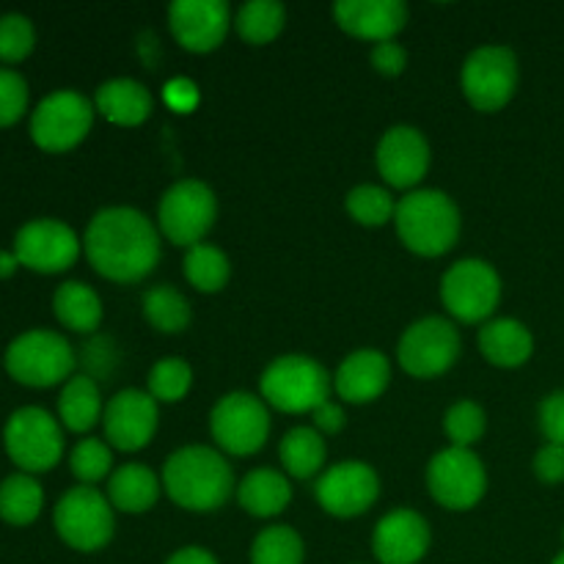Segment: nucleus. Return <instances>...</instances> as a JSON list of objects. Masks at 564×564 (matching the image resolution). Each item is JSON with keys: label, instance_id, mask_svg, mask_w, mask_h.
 I'll list each match as a JSON object with an SVG mask.
<instances>
[{"label": "nucleus", "instance_id": "obj_1", "mask_svg": "<svg viewBox=\"0 0 564 564\" xmlns=\"http://www.w3.org/2000/svg\"><path fill=\"white\" fill-rule=\"evenodd\" d=\"M83 246L91 268L116 284L143 281L160 262L158 229L132 207L99 209L88 224Z\"/></svg>", "mask_w": 564, "mask_h": 564}, {"label": "nucleus", "instance_id": "obj_2", "mask_svg": "<svg viewBox=\"0 0 564 564\" xmlns=\"http://www.w3.org/2000/svg\"><path fill=\"white\" fill-rule=\"evenodd\" d=\"M163 488L174 505L191 512H213L229 501L235 474L209 446H182L165 460Z\"/></svg>", "mask_w": 564, "mask_h": 564}, {"label": "nucleus", "instance_id": "obj_3", "mask_svg": "<svg viewBox=\"0 0 564 564\" xmlns=\"http://www.w3.org/2000/svg\"><path fill=\"white\" fill-rule=\"evenodd\" d=\"M397 235L419 257H444L460 237V209L441 191H413L397 204Z\"/></svg>", "mask_w": 564, "mask_h": 564}, {"label": "nucleus", "instance_id": "obj_4", "mask_svg": "<svg viewBox=\"0 0 564 564\" xmlns=\"http://www.w3.org/2000/svg\"><path fill=\"white\" fill-rule=\"evenodd\" d=\"M6 372L31 389H50L64 383L75 372V350L61 334L47 328H33L17 336L6 350Z\"/></svg>", "mask_w": 564, "mask_h": 564}, {"label": "nucleus", "instance_id": "obj_5", "mask_svg": "<svg viewBox=\"0 0 564 564\" xmlns=\"http://www.w3.org/2000/svg\"><path fill=\"white\" fill-rule=\"evenodd\" d=\"M259 389L268 405L284 413H314L330 397L323 364L308 356H281L262 372Z\"/></svg>", "mask_w": 564, "mask_h": 564}, {"label": "nucleus", "instance_id": "obj_6", "mask_svg": "<svg viewBox=\"0 0 564 564\" xmlns=\"http://www.w3.org/2000/svg\"><path fill=\"white\" fill-rule=\"evenodd\" d=\"M113 505L91 485L66 490L55 505V532L69 549L94 554L113 540Z\"/></svg>", "mask_w": 564, "mask_h": 564}, {"label": "nucleus", "instance_id": "obj_7", "mask_svg": "<svg viewBox=\"0 0 564 564\" xmlns=\"http://www.w3.org/2000/svg\"><path fill=\"white\" fill-rule=\"evenodd\" d=\"M6 455L25 474H42L58 466L64 455V433L42 408H20L3 430Z\"/></svg>", "mask_w": 564, "mask_h": 564}, {"label": "nucleus", "instance_id": "obj_8", "mask_svg": "<svg viewBox=\"0 0 564 564\" xmlns=\"http://www.w3.org/2000/svg\"><path fill=\"white\" fill-rule=\"evenodd\" d=\"M215 218H218V198H215L213 187L198 180L176 182L160 198V231L174 246H202Z\"/></svg>", "mask_w": 564, "mask_h": 564}, {"label": "nucleus", "instance_id": "obj_9", "mask_svg": "<svg viewBox=\"0 0 564 564\" xmlns=\"http://www.w3.org/2000/svg\"><path fill=\"white\" fill-rule=\"evenodd\" d=\"M441 301L460 323H482L501 301V279L494 264L482 259H463L452 264L441 281Z\"/></svg>", "mask_w": 564, "mask_h": 564}, {"label": "nucleus", "instance_id": "obj_10", "mask_svg": "<svg viewBox=\"0 0 564 564\" xmlns=\"http://www.w3.org/2000/svg\"><path fill=\"white\" fill-rule=\"evenodd\" d=\"M463 94L482 113H496L505 108L518 88V58L505 44L474 50L463 64Z\"/></svg>", "mask_w": 564, "mask_h": 564}, {"label": "nucleus", "instance_id": "obj_11", "mask_svg": "<svg viewBox=\"0 0 564 564\" xmlns=\"http://www.w3.org/2000/svg\"><path fill=\"white\" fill-rule=\"evenodd\" d=\"M397 358L411 378H441L460 358V334L449 319L424 317L402 334Z\"/></svg>", "mask_w": 564, "mask_h": 564}, {"label": "nucleus", "instance_id": "obj_12", "mask_svg": "<svg viewBox=\"0 0 564 564\" xmlns=\"http://www.w3.org/2000/svg\"><path fill=\"white\" fill-rule=\"evenodd\" d=\"M94 124V105L83 94L53 91L36 105L31 116V138L44 152H69L83 138L88 135Z\"/></svg>", "mask_w": 564, "mask_h": 564}, {"label": "nucleus", "instance_id": "obj_13", "mask_svg": "<svg viewBox=\"0 0 564 564\" xmlns=\"http://www.w3.org/2000/svg\"><path fill=\"white\" fill-rule=\"evenodd\" d=\"M209 433L215 444L237 457H248L264 446L270 435V413L259 397L231 391L209 413Z\"/></svg>", "mask_w": 564, "mask_h": 564}, {"label": "nucleus", "instance_id": "obj_14", "mask_svg": "<svg viewBox=\"0 0 564 564\" xmlns=\"http://www.w3.org/2000/svg\"><path fill=\"white\" fill-rule=\"evenodd\" d=\"M427 488L446 510H471L488 490V474L471 449L449 446L438 452L427 466Z\"/></svg>", "mask_w": 564, "mask_h": 564}, {"label": "nucleus", "instance_id": "obj_15", "mask_svg": "<svg viewBox=\"0 0 564 564\" xmlns=\"http://www.w3.org/2000/svg\"><path fill=\"white\" fill-rule=\"evenodd\" d=\"M14 253L22 268L36 273H64L80 257V240L75 231L55 218L28 220L14 237Z\"/></svg>", "mask_w": 564, "mask_h": 564}, {"label": "nucleus", "instance_id": "obj_16", "mask_svg": "<svg viewBox=\"0 0 564 564\" xmlns=\"http://www.w3.org/2000/svg\"><path fill=\"white\" fill-rule=\"evenodd\" d=\"M319 507L334 518L364 516L380 496V479L372 466L345 460L330 466L314 485Z\"/></svg>", "mask_w": 564, "mask_h": 564}, {"label": "nucleus", "instance_id": "obj_17", "mask_svg": "<svg viewBox=\"0 0 564 564\" xmlns=\"http://www.w3.org/2000/svg\"><path fill=\"white\" fill-rule=\"evenodd\" d=\"M158 400L149 391L124 389L108 402L102 413L105 438L119 452H138L158 433Z\"/></svg>", "mask_w": 564, "mask_h": 564}, {"label": "nucleus", "instance_id": "obj_18", "mask_svg": "<svg viewBox=\"0 0 564 564\" xmlns=\"http://www.w3.org/2000/svg\"><path fill=\"white\" fill-rule=\"evenodd\" d=\"M169 25L187 53H213L229 33V6L224 0H176L169 6Z\"/></svg>", "mask_w": 564, "mask_h": 564}, {"label": "nucleus", "instance_id": "obj_19", "mask_svg": "<svg viewBox=\"0 0 564 564\" xmlns=\"http://www.w3.org/2000/svg\"><path fill=\"white\" fill-rule=\"evenodd\" d=\"M430 143L416 127H391L378 143V171L397 191H411L427 176Z\"/></svg>", "mask_w": 564, "mask_h": 564}, {"label": "nucleus", "instance_id": "obj_20", "mask_svg": "<svg viewBox=\"0 0 564 564\" xmlns=\"http://www.w3.org/2000/svg\"><path fill=\"white\" fill-rule=\"evenodd\" d=\"M430 527L419 512L394 510L375 527L372 551L380 564H419L430 551Z\"/></svg>", "mask_w": 564, "mask_h": 564}, {"label": "nucleus", "instance_id": "obj_21", "mask_svg": "<svg viewBox=\"0 0 564 564\" xmlns=\"http://www.w3.org/2000/svg\"><path fill=\"white\" fill-rule=\"evenodd\" d=\"M339 28L364 42H391L405 28L408 9L402 0H339L334 6Z\"/></svg>", "mask_w": 564, "mask_h": 564}, {"label": "nucleus", "instance_id": "obj_22", "mask_svg": "<svg viewBox=\"0 0 564 564\" xmlns=\"http://www.w3.org/2000/svg\"><path fill=\"white\" fill-rule=\"evenodd\" d=\"M391 380V364L380 350H356L336 369L334 386L336 394L352 405L375 402L383 397Z\"/></svg>", "mask_w": 564, "mask_h": 564}, {"label": "nucleus", "instance_id": "obj_23", "mask_svg": "<svg viewBox=\"0 0 564 564\" xmlns=\"http://www.w3.org/2000/svg\"><path fill=\"white\" fill-rule=\"evenodd\" d=\"M94 108L119 127H138L152 116V94L132 77H116L102 83L94 97Z\"/></svg>", "mask_w": 564, "mask_h": 564}, {"label": "nucleus", "instance_id": "obj_24", "mask_svg": "<svg viewBox=\"0 0 564 564\" xmlns=\"http://www.w3.org/2000/svg\"><path fill=\"white\" fill-rule=\"evenodd\" d=\"M479 350L494 367L516 369L534 352V336L523 323L512 317L494 319L479 330Z\"/></svg>", "mask_w": 564, "mask_h": 564}, {"label": "nucleus", "instance_id": "obj_25", "mask_svg": "<svg viewBox=\"0 0 564 564\" xmlns=\"http://www.w3.org/2000/svg\"><path fill=\"white\" fill-rule=\"evenodd\" d=\"M160 479L152 468L141 466V463H127L119 471L110 474L108 482V501L113 510L130 512V516H141V512L152 510L160 499Z\"/></svg>", "mask_w": 564, "mask_h": 564}, {"label": "nucleus", "instance_id": "obj_26", "mask_svg": "<svg viewBox=\"0 0 564 564\" xmlns=\"http://www.w3.org/2000/svg\"><path fill=\"white\" fill-rule=\"evenodd\" d=\"M237 501L253 518H273L290 507L292 485L273 468H257L237 488Z\"/></svg>", "mask_w": 564, "mask_h": 564}, {"label": "nucleus", "instance_id": "obj_27", "mask_svg": "<svg viewBox=\"0 0 564 564\" xmlns=\"http://www.w3.org/2000/svg\"><path fill=\"white\" fill-rule=\"evenodd\" d=\"M53 312L58 323L75 334H94L102 323V301L83 281H66L55 290Z\"/></svg>", "mask_w": 564, "mask_h": 564}, {"label": "nucleus", "instance_id": "obj_28", "mask_svg": "<svg viewBox=\"0 0 564 564\" xmlns=\"http://www.w3.org/2000/svg\"><path fill=\"white\" fill-rule=\"evenodd\" d=\"M102 397H99V386L91 375H75L66 380L58 397V416L66 430L88 433L102 419Z\"/></svg>", "mask_w": 564, "mask_h": 564}, {"label": "nucleus", "instance_id": "obj_29", "mask_svg": "<svg viewBox=\"0 0 564 564\" xmlns=\"http://www.w3.org/2000/svg\"><path fill=\"white\" fill-rule=\"evenodd\" d=\"M281 463L292 479H312L325 466V438L314 427H295L279 446Z\"/></svg>", "mask_w": 564, "mask_h": 564}, {"label": "nucleus", "instance_id": "obj_30", "mask_svg": "<svg viewBox=\"0 0 564 564\" xmlns=\"http://www.w3.org/2000/svg\"><path fill=\"white\" fill-rule=\"evenodd\" d=\"M44 507V490L31 474H14L0 482V518L11 527H28Z\"/></svg>", "mask_w": 564, "mask_h": 564}, {"label": "nucleus", "instance_id": "obj_31", "mask_svg": "<svg viewBox=\"0 0 564 564\" xmlns=\"http://www.w3.org/2000/svg\"><path fill=\"white\" fill-rule=\"evenodd\" d=\"M143 317L160 334H182L191 325L193 312L187 297L174 286H154L143 295Z\"/></svg>", "mask_w": 564, "mask_h": 564}, {"label": "nucleus", "instance_id": "obj_32", "mask_svg": "<svg viewBox=\"0 0 564 564\" xmlns=\"http://www.w3.org/2000/svg\"><path fill=\"white\" fill-rule=\"evenodd\" d=\"M286 25V9L275 0H251L235 17V28L242 42L270 44Z\"/></svg>", "mask_w": 564, "mask_h": 564}, {"label": "nucleus", "instance_id": "obj_33", "mask_svg": "<svg viewBox=\"0 0 564 564\" xmlns=\"http://www.w3.org/2000/svg\"><path fill=\"white\" fill-rule=\"evenodd\" d=\"M231 275V264L226 259V253L220 248L207 246H193L187 248L185 257V279L191 281V286H196L198 292H220L226 286Z\"/></svg>", "mask_w": 564, "mask_h": 564}, {"label": "nucleus", "instance_id": "obj_34", "mask_svg": "<svg viewBox=\"0 0 564 564\" xmlns=\"http://www.w3.org/2000/svg\"><path fill=\"white\" fill-rule=\"evenodd\" d=\"M306 545L292 527H270L251 545V564H303Z\"/></svg>", "mask_w": 564, "mask_h": 564}, {"label": "nucleus", "instance_id": "obj_35", "mask_svg": "<svg viewBox=\"0 0 564 564\" xmlns=\"http://www.w3.org/2000/svg\"><path fill=\"white\" fill-rule=\"evenodd\" d=\"M345 207L352 220H358L361 226H372V229L389 224L397 213V204L391 198V193L378 185L352 187L345 198Z\"/></svg>", "mask_w": 564, "mask_h": 564}, {"label": "nucleus", "instance_id": "obj_36", "mask_svg": "<svg viewBox=\"0 0 564 564\" xmlns=\"http://www.w3.org/2000/svg\"><path fill=\"white\" fill-rule=\"evenodd\" d=\"M193 386L191 364L182 358H163L149 372V394L158 402H180L185 400Z\"/></svg>", "mask_w": 564, "mask_h": 564}, {"label": "nucleus", "instance_id": "obj_37", "mask_svg": "<svg viewBox=\"0 0 564 564\" xmlns=\"http://www.w3.org/2000/svg\"><path fill=\"white\" fill-rule=\"evenodd\" d=\"M485 427H488L485 411L471 400L455 402L444 416L446 435H449L452 446H460V449H471L485 435Z\"/></svg>", "mask_w": 564, "mask_h": 564}, {"label": "nucleus", "instance_id": "obj_38", "mask_svg": "<svg viewBox=\"0 0 564 564\" xmlns=\"http://www.w3.org/2000/svg\"><path fill=\"white\" fill-rule=\"evenodd\" d=\"M113 466V455H110V446L99 438H86L72 449L69 455V468L83 485H97L102 482L110 474Z\"/></svg>", "mask_w": 564, "mask_h": 564}, {"label": "nucleus", "instance_id": "obj_39", "mask_svg": "<svg viewBox=\"0 0 564 564\" xmlns=\"http://www.w3.org/2000/svg\"><path fill=\"white\" fill-rule=\"evenodd\" d=\"M36 44V31L33 22L22 14L0 17V61L3 64H20L31 55Z\"/></svg>", "mask_w": 564, "mask_h": 564}, {"label": "nucleus", "instance_id": "obj_40", "mask_svg": "<svg viewBox=\"0 0 564 564\" xmlns=\"http://www.w3.org/2000/svg\"><path fill=\"white\" fill-rule=\"evenodd\" d=\"M28 110V83L14 69H0V127H11Z\"/></svg>", "mask_w": 564, "mask_h": 564}, {"label": "nucleus", "instance_id": "obj_41", "mask_svg": "<svg viewBox=\"0 0 564 564\" xmlns=\"http://www.w3.org/2000/svg\"><path fill=\"white\" fill-rule=\"evenodd\" d=\"M540 430L549 444L564 446V389L540 402Z\"/></svg>", "mask_w": 564, "mask_h": 564}, {"label": "nucleus", "instance_id": "obj_42", "mask_svg": "<svg viewBox=\"0 0 564 564\" xmlns=\"http://www.w3.org/2000/svg\"><path fill=\"white\" fill-rule=\"evenodd\" d=\"M369 61H372V66L380 72V75L397 77V75H402V72H405L408 53H405V47H402V44H397L394 39H391V42L375 44Z\"/></svg>", "mask_w": 564, "mask_h": 564}, {"label": "nucleus", "instance_id": "obj_43", "mask_svg": "<svg viewBox=\"0 0 564 564\" xmlns=\"http://www.w3.org/2000/svg\"><path fill=\"white\" fill-rule=\"evenodd\" d=\"M534 474L543 485H562L564 482V446L545 444L534 455Z\"/></svg>", "mask_w": 564, "mask_h": 564}, {"label": "nucleus", "instance_id": "obj_44", "mask_svg": "<svg viewBox=\"0 0 564 564\" xmlns=\"http://www.w3.org/2000/svg\"><path fill=\"white\" fill-rule=\"evenodd\" d=\"M165 102L176 110V113H191L198 105V88L196 83L187 77H176V80L165 83Z\"/></svg>", "mask_w": 564, "mask_h": 564}, {"label": "nucleus", "instance_id": "obj_45", "mask_svg": "<svg viewBox=\"0 0 564 564\" xmlns=\"http://www.w3.org/2000/svg\"><path fill=\"white\" fill-rule=\"evenodd\" d=\"M312 416H314V430H317L319 435H336L341 433V427H345V411L330 400L325 402V405H319Z\"/></svg>", "mask_w": 564, "mask_h": 564}, {"label": "nucleus", "instance_id": "obj_46", "mask_svg": "<svg viewBox=\"0 0 564 564\" xmlns=\"http://www.w3.org/2000/svg\"><path fill=\"white\" fill-rule=\"evenodd\" d=\"M165 564H218L207 549H198V545H187V549H180L176 554L169 556Z\"/></svg>", "mask_w": 564, "mask_h": 564}, {"label": "nucleus", "instance_id": "obj_47", "mask_svg": "<svg viewBox=\"0 0 564 564\" xmlns=\"http://www.w3.org/2000/svg\"><path fill=\"white\" fill-rule=\"evenodd\" d=\"M20 268V259L14 251H0V279H11Z\"/></svg>", "mask_w": 564, "mask_h": 564}, {"label": "nucleus", "instance_id": "obj_48", "mask_svg": "<svg viewBox=\"0 0 564 564\" xmlns=\"http://www.w3.org/2000/svg\"><path fill=\"white\" fill-rule=\"evenodd\" d=\"M551 564H564V551H562V554H560V556H556V560H554V562H551Z\"/></svg>", "mask_w": 564, "mask_h": 564}, {"label": "nucleus", "instance_id": "obj_49", "mask_svg": "<svg viewBox=\"0 0 564 564\" xmlns=\"http://www.w3.org/2000/svg\"><path fill=\"white\" fill-rule=\"evenodd\" d=\"M562 538H564V532H562Z\"/></svg>", "mask_w": 564, "mask_h": 564}]
</instances>
